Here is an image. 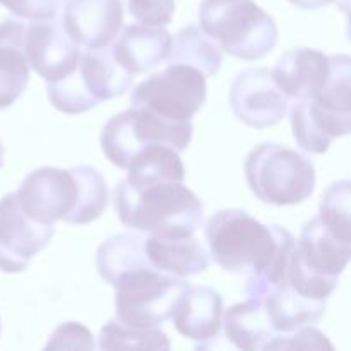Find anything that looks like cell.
Returning a JSON list of instances; mask_svg holds the SVG:
<instances>
[{
  "label": "cell",
  "instance_id": "7c38bea8",
  "mask_svg": "<svg viewBox=\"0 0 351 351\" xmlns=\"http://www.w3.org/2000/svg\"><path fill=\"white\" fill-rule=\"evenodd\" d=\"M123 24L122 0H67L62 26L86 50L108 47Z\"/></svg>",
  "mask_w": 351,
  "mask_h": 351
},
{
  "label": "cell",
  "instance_id": "4fadbf2b",
  "mask_svg": "<svg viewBox=\"0 0 351 351\" xmlns=\"http://www.w3.org/2000/svg\"><path fill=\"white\" fill-rule=\"evenodd\" d=\"M329 75V57L314 48H295L278 60L273 79L280 91L291 99H311Z\"/></svg>",
  "mask_w": 351,
  "mask_h": 351
},
{
  "label": "cell",
  "instance_id": "d6986e66",
  "mask_svg": "<svg viewBox=\"0 0 351 351\" xmlns=\"http://www.w3.org/2000/svg\"><path fill=\"white\" fill-rule=\"evenodd\" d=\"M24 31L26 24L17 19H3L0 23V110L14 105L29 82Z\"/></svg>",
  "mask_w": 351,
  "mask_h": 351
},
{
  "label": "cell",
  "instance_id": "e575fe53",
  "mask_svg": "<svg viewBox=\"0 0 351 351\" xmlns=\"http://www.w3.org/2000/svg\"><path fill=\"white\" fill-rule=\"evenodd\" d=\"M290 3H293L295 7H298V9H321V7L328 5V3H331L332 0H288Z\"/></svg>",
  "mask_w": 351,
  "mask_h": 351
},
{
  "label": "cell",
  "instance_id": "3957f363",
  "mask_svg": "<svg viewBox=\"0 0 351 351\" xmlns=\"http://www.w3.org/2000/svg\"><path fill=\"white\" fill-rule=\"evenodd\" d=\"M201 29L240 60L263 58L276 47L278 26L254 0H202Z\"/></svg>",
  "mask_w": 351,
  "mask_h": 351
},
{
  "label": "cell",
  "instance_id": "8fae6325",
  "mask_svg": "<svg viewBox=\"0 0 351 351\" xmlns=\"http://www.w3.org/2000/svg\"><path fill=\"white\" fill-rule=\"evenodd\" d=\"M24 55L29 67L47 82L58 81L74 72L81 58L79 45L55 17L26 24Z\"/></svg>",
  "mask_w": 351,
  "mask_h": 351
},
{
  "label": "cell",
  "instance_id": "7402d4cb",
  "mask_svg": "<svg viewBox=\"0 0 351 351\" xmlns=\"http://www.w3.org/2000/svg\"><path fill=\"white\" fill-rule=\"evenodd\" d=\"M96 266L99 276L113 288L127 274L153 266L146 254V237L136 232L112 237L99 245Z\"/></svg>",
  "mask_w": 351,
  "mask_h": 351
},
{
  "label": "cell",
  "instance_id": "f1b7e54d",
  "mask_svg": "<svg viewBox=\"0 0 351 351\" xmlns=\"http://www.w3.org/2000/svg\"><path fill=\"white\" fill-rule=\"evenodd\" d=\"M321 221L332 235L343 242H351L350 221V182L339 180L329 185L321 199Z\"/></svg>",
  "mask_w": 351,
  "mask_h": 351
},
{
  "label": "cell",
  "instance_id": "cb8c5ba5",
  "mask_svg": "<svg viewBox=\"0 0 351 351\" xmlns=\"http://www.w3.org/2000/svg\"><path fill=\"white\" fill-rule=\"evenodd\" d=\"M168 64H184L194 67L204 77H213L223 64V50L201 27L189 26L171 40Z\"/></svg>",
  "mask_w": 351,
  "mask_h": 351
},
{
  "label": "cell",
  "instance_id": "ffe728a7",
  "mask_svg": "<svg viewBox=\"0 0 351 351\" xmlns=\"http://www.w3.org/2000/svg\"><path fill=\"white\" fill-rule=\"evenodd\" d=\"M261 302L276 332H291L304 326L315 324L326 311V302L304 297L291 288L287 280L267 290Z\"/></svg>",
  "mask_w": 351,
  "mask_h": 351
},
{
  "label": "cell",
  "instance_id": "8992f818",
  "mask_svg": "<svg viewBox=\"0 0 351 351\" xmlns=\"http://www.w3.org/2000/svg\"><path fill=\"white\" fill-rule=\"evenodd\" d=\"M187 287L184 278L161 273L154 266L134 271L115 287L117 319L132 328H160L173 317Z\"/></svg>",
  "mask_w": 351,
  "mask_h": 351
},
{
  "label": "cell",
  "instance_id": "44dd1931",
  "mask_svg": "<svg viewBox=\"0 0 351 351\" xmlns=\"http://www.w3.org/2000/svg\"><path fill=\"white\" fill-rule=\"evenodd\" d=\"M77 69L88 91L98 101L122 96L129 91L134 81V75L119 64L110 45L93 48L81 55Z\"/></svg>",
  "mask_w": 351,
  "mask_h": 351
},
{
  "label": "cell",
  "instance_id": "30bf717a",
  "mask_svg": "<svg viewBox=\"0 0 351 351\" xmlns=\"http://www.w3.org/2000/svg\"><path fill=\"white\" fill-rule=\"evenodd\" d=\"M230 105L242 123L266 129L285 119L288 98L280 91L269 69H249L233 81Z\"/></svg>",
  "mask_w": 351,
  "mask_h": 351
},
{
  "label": "cell",
  "instance_id": "ac0fdd59",
  "mask_svg": "<svg viewBox=\"0 0 351 351\" xmlns=\"http://www.w3.org/2000/svg\"><path fill=\"white\" fill-rule=\"evenodd\" d=\"M295 254L304 266L326 276L339 278L350 263V242H343L332 235L321 218H314L302 230Z\"/></svg>",
  "mask_w": 351,
  "mask_h": 351
},
{
  "label": "cell",
  "instance_id": "d6a6232c",
  "mask_svg": "<svg viewBox=\"0 0 351 351\" xmlns=\"http://www.w3.org/2000/svg\"><path fill=\"white\" fill-rule=\"evenodd\" d=\"M129 12L147 26H167L175 12V0H127Z\"/></svg>",
  "mask_w": 351,
  "mask_h": 351
},
{
  "label": "cell",
  "instance_id": "6da1fadb",
  "mask_svg": "<svg viewBox=\"0 0 351 351\" xmlns=\"http://www.w3.org/2000/svg\"><path fill=\"white\" fill-rule=\"evenodd\" d=\"M209 256L226 273L247 274L249 298L264 297L287 280L295 239L278 225H263L240 209H223L206 226Z\"/></svg>",
  "mask_w": 351,
  "mask_h": 351
},
{
  "label": "cell",
  "instance_id": "52a82bcc",
  "mask_svg": "<svg viewBox=\"0 0 351 351\" xmlns=\"http://www.w3.org/2000/svg\"><path fill=\"white\" fill-rule=\"evenodd\" d=\"M206 95V77L197 69L170 64L165 71L141 82L132 91L130 103L165 119L187 122L202 108Z\"/></svg>",
  "mask_w": 351,
  "mask_h": 351
},
{
  "label": "cell",
  "instance_id": "d590c367",
  "mask_svg": "<svg viewBox=\"0 0 351 351\" xmlns=\"http://www.w3.org/2000/svg\"><path fill=\"white\" fill-rule=\"evenodd\" d=\"M3 158H5V147H3L2 141H0V168L3 167Z\"/></svg>",
  "mask_w": 351,
  "mask_h": 351
},
{
  "label": "cell",
  "instance_id": "4dcf8cb0",
  "mask_svg": "<svg viewBox=\"0 0 351 351\" xmlns=\"http://www.w3.org/2000/svg\"><path fill=\"white\" fill-rule=\"evenodd\" d=\"M264 350H335L332 343L314 328H298L291 332H278Z\"/></svg>",
  "mask_w": 351,
  "mask_h": 351
},
{
  "label": "cell",
  "instance_id": "9c48e42d",
  "mask_svg": "<svg viewBox=\"0 0 351 351\" xmlns=\"http://www.w3.org/2000/svg\"><path fill=\"white\" fill-rule=\"evenodd\" d=\"M16 197L21 209L40 223L55 225L74 209L77 199V182L74 173L60 168H38L31 171L17 189Z\"/></svg>",
  "mask_w": 351,
  "mask_h": 351
},
{
  "label": "cell",
  "instance_id": "5bb4252c",
  "mask_svg": "<svg viewBox=\"0 0 351 351\" xmlns=\"http://www.w3.org/2000/svg\"><path fill=\"white\" fill-rule=\"evenodd\" d=\"M351 115H339L322 108L315 99H297L291 108L293 137L302 149L322 154L336 137L348 136Z\"/></svg>",
  "mask_w": 351,
  "mask_h": 351
},
{
  "label": "cell",
  "instance_id": "836d02e7",
  "mask_svg": "<svg viewBox=\"0 0 351 351\" xmlns=\"http://www.w3.org/2000/svg\"><path fill=\"white\" fill-rule=\"evenodd\" d=\"M64 0H0V5L9 9L14 16L29 21L53 19Z\"/></svg>",
  "mask_w": 351,
  "mask_h": 351
},
{
  "label": "cell",
  "instance_id": "1f68e13d",
  "mask_svg": "<svg viewBox=\"0 0 351 351\" xmlns=\"http://www.w3.org/2000/svg\"><path fill=\"white\" fill-rule=\"evenodd\" d=\"M95 341L88 328L79 322H65L55 329L45 350H93Z\"/></svg>",
  "mask_w": 351,
  "mask_h": 351
},
{
  "label": "cell",
  "instance_id": "e0dca14e",
  "mask_svg": "<svg viewBox=\"0 0 351 351\" xmlns=\"http://www.w3.org/2000/svg\"><path fill=\"white\" fill-rule=\"evenodd\" d=\"M146 254L161 273L177 278L197 276L209 267V250L195 239L187 237H146Z\"/></svg>",
  "mask_w": 351,
  "mask_h": 351
},
{
  "label": "cell",
  "instance_id": "2e32d148",
  "mask_svg": "<svg viewBox=\"0 0 351 351\" xmlns=\"http://www.w3.org/2000/svg\"><path fill=\"white\" fill-rule=\"evenodd\" d=\"M223 319V298L209 287L189 285L175 311V329L182 336L194 341L206 343L218 338Z\"/></svg>",
  "mask_w": 351,
  "mask_h": 351
},
{
  "label": "cell",
  "instance_id": "f546056e",
  "mask_svg": "<svg viewBox=\"0 0 351 351\" xmlns=\"http://www.w3.org/2000/svg\"><path fill=\"white\" fill-rule=\"evenodd\" d=\"M339 278L326 276V274H319L315 271L308 269L307 266L302 264L297 254L291 252L290 263H288L287 269V281L291 288L298 291L304 297L312 298V300L326 302L331 293L335 291L336 285H338Z\"/></svg>",
  "mask_w": 351,
  "mask_h": 351
},
{
  "label": "cell",
  "instance_id": "ba28073f",
  "mask_svg": "<svg viewBox=\"0 0 351 351\" xmlns=\"http://www.w3.org/2000/svg\"><path fill=\"white\" fill-rule=\"evenodd\" d=\"M55 225L40 223L21 209L16 192L0 199V271L21 273L50 243Z\"/></svg>",
  "mask_w": 351,
  "mask_h": 351
},
{
  "label": "cell",
  "instance_id": "4316f807",
  "mask_svg": "<svg viewBox=\"0 0 351 351\" xmlns=\"http://www.w3.org/2000/svg\"><path fill=\"white\" fill-rule=\"evenodd\" d=\"M98 339L101 350H170L167 335L158 328H132L119 319L106 322Z\"/></svg>",
  "mask_w": 351,
  "mask_h": 351
},
{
  "label": "cell",
  "instance_id": "d4e9b609",
  "mask_svg": "<svg viewBox=\"0 0 351 351\" xmlns=\"http://www.w3.org/2000/svg\"><path fill=\"white\" fill-rule=\"evenodd\" d=\"M125 182L130 185H147L158 182H184L185 168L178 151L168 146H149L141 151L127 168Z\"/></svg>",
  "mask_w": 351,
  "mask_h": 351
},
{
  "label": "cell",
  "instance_id": "8d00e7d4",
  "mask_svg": "<svg viewBox=\"0 0 351 351\" xmlns=\"http://www.w3.org/2000/svg\"><path fill=\"white\" fill-rule=\"evenodd\" d=\"M0 332H2V324H0Z\"/></svg>",
  "mask_w": 351,
  "mask_h": 351
},
{
  "label": "cell",
  "instance_id": "9a60e30c",
  "mask_svg": "<svg viewBox=\"0 0 351 351\" xmlns=\"http://www.w3.org/2000/svg\"><path fill=\"white\" fill-rule=\"evenodd\" d=\"M112 47L119 64L132 75L151 71L170 55L171 36L161 26L132 24L115 38Z\"/></svg>",
  "mask_w": 351,
  "mask_h": 351
},
{
  "label": "cell",
  "instance_id": "603a6c76",
  "mask_svg": "<svg viewBox=\"0 0 351 351\" xmlns=\"http://www.w3.org/2000/svg\"><path fill=\"white\" fill-rule=\"evenodd\" d=\"M228 341L240 350H264L278 335L271 326L263 302L249 298L243 304L233 305L221 319Z\"/></svg>",
  "mask_w": 351,
  "mask_h": 351
},
{
  "label": "cell",
  "instance_id": "7a4b0ae2",
  "mask_svg": "<svg viewBox=\"0 0 351 351\" xmlns=\"http://www.w3.org/2000/svg\"><path fill=\"white\" fill-rule=\"evenodd\" d=\"M115 209L120 221L147 237L194 235L202 225V202L184 182L117 185Z\"/></svg>",
  "mask_w": 351,
  "mask_h": 351
},
{
  "label": "cell",
  "instance_id": "5b68a950",
  "mask_svg": "<svg viewBox=\"0 0 351 351\" xmlns=\"http://www.w3.org/2000/svg\"><path fill=\"white\" fill-rule=\"evenodd\" d=\"M191 120L165 119L144 108H136L119 113L108 120L101 132V149L115 167H130L137 154L149 146H168L175 151H184L192 141Z\"/></svg>",
  "mask_w": 351,
  "mask_h": 351
},
{
  "label": "cell",
  "instance_id": "83f0119b",
  "mask_svg": "<svg viewBox=\"0 0 351 351\" xmlns=\"http://www.w3.org/2000/svg\"><path fill=\"white\" fill-rule=\"evenodd\" d=\"M47 95L51 105H53L58 112L67 113V115H79V113H84L88 112V110L95 108L99 103L98 99L88 91L77 67H75L74 72L65 75V77L53 82H48Z\"/></svg>",
  "mask_w": 351,
  "mask_h": 351
},
{
  "label": "cell",
  "instance_id": "484cf974",
  "mask_svg": "<svg viewBox=\"0 0 351 351\" xmlns=\"http://www.w3.org/2000/svg\"><path fill=\"white\" fill-rule=\"evenodd\" d=\"M77 182V199L71 213L64 218L69 225H88L95 221L108 204V187L98 170L91 167L71 168Z\"/></svg>",
  "mask_w": 351,
  "mask_h": 351
},
{
  "label": "cell",
  "instance_id": "277c9868",
  "mask_svg": "<svg viewBox=\"0 0 351 351\" xmlns=\"http://www.w3.org/2000/svg\"><path fill=\"white\" fill-rule=\"evenodd\" d=\"M245 178L259 201L293 206L307 201L315 187V168L308 158L281 144L264 143L245 160Z\"/></svg>",
  "mask_w": 351,
  "mask_h": 351
}]
</instances>
